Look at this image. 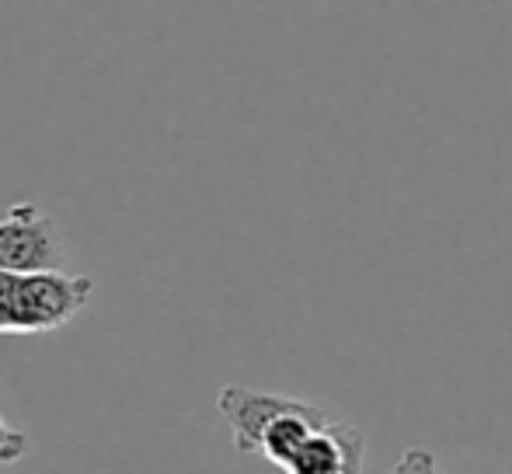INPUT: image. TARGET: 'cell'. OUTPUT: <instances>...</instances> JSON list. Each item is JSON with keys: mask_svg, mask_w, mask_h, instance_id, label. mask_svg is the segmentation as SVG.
<instances>
[{"mask_svg": "<svg viewBox=\"0 0 512 474\" xmlns=\"http://www.w3.org/2000/svg\"><path fill=\"white\" fill-rule=\"evenodd\" d=\"M324 422H328L324 408L310 405V401H297L290 412H283L269 426V433H265V440H262V457L283 471L286 464H290V457L307 443V436L314 433V429H321Z\"/></svg>", "mask_w": 512, "mask_h": 474, "instance_id": "cell-5", "label": "cell"}, {"mask_svg": "<svg viewBox=\"0 0 512 474\" xmlns=\"http://www.w3.org/2000/svg\"><path fill=\"white\" fill-rule=\"evenodd\" d=\"M28 454V436L21 429L7 426L0 415V464H18Z\"/></svg>", "mask_w": 512, "mask_h": 474, "instance_id": "cell-7", "label": "cell"}, {"mask_svg": "<svg viewBox=\"0 0 512 474\" xmlns=\"http://www.w3.org/2000/svg\"><path fill=\"white\" fill-rule=\"evenodd\" d=\"M18 328V276L0 269V335H14Z\"/></svg>", "mask_w": 512, "mask_h": 474, "instance_id": "cell-6", "label": "cell"}, {"mask_svg": "<svg viewBox=\"0 0 512 474\" xmlns=\"http://www.w3.org/2000/svg\"><path fill=\"white\" fill-rule=\"evenodd\" d=\"M366 440L349 422H324L290 457L283 474H363Z\"/></svg>", "mask_w": 512, "mask_h": 474, "instance_id": "cell-4", "label": "cell"}, {"mask_svg": "<svg viewBox=\"0 0 512 474\" xmlns=\"http://www.w3.org/2000/svg\"><path fill=\"white\" fill-rule=\"evenodd\" d=\"M95 283L88 276H70L63 269L18 276V328L25 335H49L88 307Z\"/></svg>", "mask_w": 512, "mask_h": 474, "instance_id": "cell-1", "label": "cell"}, {"mask_svg": "<svg viewBox=\"0 0 512 474\" xmlns=\"http://www.w3.org/2000/svg\"><path fill=\"white\" fill-rule=\"evenodd\" d=\"M67 248L56 220L35 203H14L0 220V269L14 276L63 269Z\"/></svg>", "mask_w": 512, "mask_h": 474, "instance_id": "cell-2", "label": "cell"}, {"mask_svg": "<svg viewBox=\"0 0 512 474\" xmlns=\"http://www.w3.org/2000/svg\"><path fill=\"white\" fill-rule=\"evenodd\" d=\"M300 398H286L276 391H255V387L227 384L216 394V408L227 419L230 440H234L237 454H262V440L269 426L283 412H290Z\"/></svg>", "mask_w": 512, "mask_h": 474, "instance_id": "cell-3", "label": "cell"}]
</instances>
